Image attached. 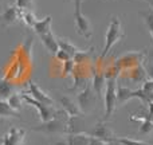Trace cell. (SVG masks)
<instances>
[{
  "mask_svg": "<svg viewBox=\"0 0 153 145\" xmlns=\"http://www.w3.org/2000/svg\"><path fill=\"white\" fill-rule=\"evenodd\" d=\"M20 19L23 20V23L26 24L27 27H30V28H32L34 27V24L36 23V16H35V12L34 11H22V16Z\"/></svg>",
  "mask_w": 153,
  "mask_h": 145,
  "instance_id": "cell-22",
  "label": "cell"
},
{
  "mask_svg": "<svg viewBox=\"0 0 153 145\" xmlns=\"http://www.w3.org/2000/svg\"><path fill=\"white\" fill-rule=\"evenodd\" d=\"M140 15H141V18H143L144 24H145V27L148 28L149 35H151V38L153 40V10L149 8L148 11H143V12H140Z\"/></svg>",
  "mask_w": 153,
  "mask_h": 145,
  "instance_id": "cell-21",
  "label": "cell"
},
{
  "mask_svg": "<svg viewBox=\"0 0 153 145\" xmlns=\"http://www.w3.org/2000/svg\"><path fill=\"white\" fill-rule=\"evenodd\" d=\"M124 36H125V32H124V30H122V24H121L120 18L118 16L111 18L110 24H109L108 31H106V35H105V46H103L102 54H101V59L105 58V57L110 53L113 46L116 45V43H118Z\"/></svg>",
  "mask_w": 153,
  "mask_h": 145,
  "instance_id": "cell-2",
  "label": "cell"
},
{
  "mask_svg": "<svg viewBox=\"0 0 153 145\" xmlns=\"http://www.w3.org/2000/svg\"><path fill=\"white\" fill-rule=\"evenodd\" d=\"M148 3H149V5H151V8L153 10V0H148Z\"/></svg>",
  "mask_w": 153,
  "mask_h": 145,
  "instance_id": "cell-38",
  "label": "cell"
},
{
  "mask_svg": "<svg viewBox=\"0 0 153 145\" xmlns=\"http://www.w3.org/2000/svg\"><path fill=\"white\" fill-rule=\"evenodd\" d=\"M7 102L10 103V106L12 109H15V110H20L22 105H23V98H22L20 93H13L11 97L7 98Z\"/></svg>",
  "mask_w": 153,
  "mask_h": 145,
  "instance_id": "cell-23",
  "label": "cell"
},
{
  "mask_svg": "<svg viewBox=\"0 0 153 145\" xmlns=\"http://www.w3.org/2000/svg\"><path fill=\"white\" fill-rule=\"evenodd\" d=\"M5 118H20V113L11 108L7 100H0V120Z\"/></svg>",
  "mask_w": 153,
  "mask_h": 145,
  "instance_id": "cell-16",
  "label": "cell"
},
{
  "mask_svg": "<svg viewBox=\"0 0 153 145\" xmlns=\"http://www.w3.org/2000/svg\"><path fill=\"white\" fill-rule=\"evenodd\" d=\"M144 59H145V53L144 51H130V53L124 54L122 57H120L116 61V70L118 73L121 71H129L133 67L138 66V65H143Z\"/></svg>",
  "mask_w": 153,
  "mask_h": 145,
  "instance_id": "cell-3",
  "label": "cell"
},
{
  "mask_svg": "<svg viewBox=\"0 0 153 145\" xmlns=\"http://www.w3.org/2000/svg\"><path fill=\"white\" fill-rule=\"evenodd\" d=\"M51 23H53V16L48 15L42 20H36V23L34 24V27L31 30H34L35 34H38L40 36V35L47 34V32L51 31Z\"/></svg>",
  "mask_w": 153,
  "mask_h": 145,
  "instance_id": "cell-15",
  "label": "cell"
},
{
  "mask_svg": "<svg viewBox=\"0 0 153 145\" xmlns=\"http://www.w3.org/2000/svg\"><path fill=\"white\" fill-rule=\"evenodd\" d=\"M145 58L148 59V62H153V47H152V48H149V50L146 51Z\"/></svg>",
  "mask_w": 153,
  "mask_h": 145,
  "instance_id": "cell-35",
  "label": "cell"
},
{
  "mask_svg": "<svg viewBox=\"0 0 153 145\" xmlns=\"http://www.w3.org/2000/svg\"><path fill=\"white\" fill-rule=\"evenodd\" d=\"M108 145H124V144H121V143H120V141L116 138V140H113V141H110V143H108Z\"/></svg>",
  "mask_w": 153,
  "mask_h": 145,
  "instance_id": "cell-37",
  "label": "cell"
},
{
  "mask_svg": "<svg viewBox=\"0 0 153 145\" xmlns=\"http://www.w3.org/2000/svg\"><path fill=\"white\" fill-rule=\"evenodd\" d=\"M28 94L31 95L34 100L39 101V102L45 103V105H48V106H54V100L47 94L45 93L39 86H38L35 82H30L28 85Z\"/></svg>",
  "mask_w": 153,
  "mask_h": 145,
  "instance_id": "cell-12",
  "label": "cell"
},
{
  "mask_svg": "<svg viewBox=\"0 0 153 145\" xmlns=\"http://www.w3.org/2000/svg\"><path fill=\"white\" fill-rule=\"evenodd\" d=\"M141 90H143L145 94L152 93L153 91V79H146V81L143 83V86H141Z\"/></svg>",
  "mask_w": 153,
  "mask_h": 145,
  "instance_id": "cell-29",
  "label": "cell"
},
{
  "mask_svg": "<svg viewBox=\"0 0 153 145\" xmlns=\"http://www.w3.org/2000/svg\"><path fill=\"white\" fill-rule=\"evenodd\" d=\"M55 57H56V58H58L61 62H65V61H67V59H71L69 54L65 53V51H62V50H58V51H56Z\"/></svg>",
  "mask_w": 153,
  "mask_h": 145,
  "instance_id": "cell-30",
  "label": "cell"
},
{
  "mask_svg": "<svg viewBox=\"0 0 153 145\" xmlns=\"http://www.w3.org/2000/svg\"><path fill=\"white\" fill-rule=\"evenodd\" d=\"M86 135H89L90 137L98 138L101 141H105V143H110V141L116 140L117 136L113 133V130L106 125L105 121H100L94 125L90 130H87Z\"/></svg>",
  "mask_w": 153,
  "mask_h": 145,
  "instance_id": "cell-7",
  "label": "cell"
},
{
  "mask_svg": "<svg viewBox=\"0 0 153 145\" xmlns=\"http://www.w3.org/2000/svg\"><path fill=\"white\" fill-rule=\"evenodd\" d=\"M20 16H22L20 8H18L16 5H11L0 15V24H1V27L13 26V24H16L20 20Z\"/></svg>",
  "mask_w": 153,
  "mask_h": 145,
  "instance_id": "cell-10",
  "label": "cell"
},
{
  "mask_svg": "<svg viewBox=\"0 0 153 145\" xmlns=\"http://www.w3.org/2000/svg\"><path fill=\"white\" fill-rule=\"evenodd\" d=\"M146 105H148V114H146V116L151 120H153V102H149V103H146Z\"/></svg>",
  "mask_w": 153,
  "mask_h": 145,
  "instance_id": "cell-34",
  "label": "cell"
},
{
  "mask_svg": "<svg viewBox=\"0 0 153 145\" xmlns=\"http://www.w3.org/2000/svg\"><path fill=\"white\" fill-rule=\"evenodd\" d=\"M129 78L132 79L134 83H144L146 81V71L144 65H138V66L133 67L132 70H129Z\"/></svg>",
  "mask_w": 153,
  "mask_h": 145,
  "instance_id": "cell-18",
  "label": "cell"
},
{
  "mask_svg": "<svg viewBox=\"0 0 153 145\" xmlns=\"http://www.w3.org/2000/svg\"><path fill=\"white\" fill-rule=\"evenodd\" d=\"M105 86H106L105 71H98V70H94V73H93L91 87H93L94 93L98 95V97H102V93L105 91Z\"/></svg>",
  "mask_w": 153,
  "mask_h": 145,
  "instance_id": "cell-13",
  "label": "cell"
},
{
  "mask_svg": "<svg viewBox=\"0 0 153 145\" xmlns=\"http://www.w3.org/2000/svg\"><path fill=\"white\" fill-rule=\"evenodd\" d=\"M73 4H74V13H81L82 0H73Z\"/></svg>",
  "mask_w": 153,
  "mask_h": 145,
  "instance_id": "cell-32",
  "label": "cell"
},
{
  "mask_svg": "<svg viewBox=\"0 0 153 145\" xmlns=\"http://www.w3.org/2000/svg\"><path fill=\"white\" fill-rule=\"evenodd\" d=\"M39 38H40V42H42L43 46L46 47V50H47L50 54L55 55L56 51L59 50V47H58V38H55V35L53 34V31L40 35Z\"/></svg>",
  "mask_w": 153,
  "mask_h": 145,
  "instance_id": "cell-14",
  "label": "cell"
},
{
  "mask_svg": "<svg viewBox=\"0 0 153 145\" xmlns=\"http://www.w3.org/2000/svg\"><path fill=\"white\" fill-rule=\"evenodd\" d=\"M74 23H75V30L76 34L86 38H91L93 35V30H91V24H90L89 19L83 15V13H74Z\"/></svg>",
  "mask_w": 153,
  "mask_h": 145,
  "instance_id": "cell-9",
  "label": "cell"
},
{
  "mask_svg": "<svg viewBox=\"0 0 153 145\" xmlns=\"http://www.w3.org/2000/svg\"><path fill=\"white\" fill-rule=\"evenodd\" d=\"M1 1H3V0H0V3H1Z\"/></svg>",
  "mask_w": 153,
  "mask_h": 145,
  "instance_id": "cell-39",
  "label": "cell"
},
{
  "mask_svg": "<svg viewBox=\"0 0 153 145\" xmlns=\"http://www.w3.org/2000/svg\"><path fill=\"white\" fill-rule=\"evenodd\" d=\"M117 140L124 145H149L144 141L140 140H134V138H129V137H117Z\"/></svg>",
  "mask_w": 153,
  "mask_h": 145,
  "instance_id": "cell-28",
  "label": "cell"
},
{
  "mask_svg": "<svg viewBox=\"0 0 153 145\" xmlns=\"http://www.w3.org/2000/svg\"><path fill=\"white\" fill-rule=\"evenodd\" d=\"M26 136H27L26 129L18 128V126H12L0 138V141H1V145H24Z\"/></svg>",
  "mask_w": 153,
  "mask_h": 145,
  "instance_id": "cell-8",
  "label": "cell"
},
{
  "mask_svg": "<svg viewBox=\"0 0 153 145\" xmlns=\"http://www.w3.org/2000/svg\"><path fill=\"white\" fill-rule=\"evenodd\" d=\"M58 101H59V103H61L62 109L65 110V113H66L69 117L85 116V114H82V112H81V109H79L78 103H76L73 98L67 97V95H59Z\"/></svg>",
  "mask_w": 153,
  "mask_h": 145,
  "instance_id": "cell-11",
  "label": "cell"
},
{
  "mask_svg": "<svg viewBox=\"0 0 153 145\" xmlns=\"http://www.w3.org/2000/svg\"><path fill=\"white\" fill-rule=\"evenodd\" d=\"M15 85L10 81L8 78H1L0 79V100H7L8 97L15 93Z\"/></svg>",
  "mask_w": 153,
  "mask_h": 145,
  "instance_id": "cell-17",
  "label": "cell"
},
{
  "mask_svg": "<svg viewBox=\"0 0 153 145\" xmlns=\"http://www.w3.org/2000/svg\"><path fill=\"white\" fill-rule=\"evenodd\" d=\"M76 101H78L76 103H78L82 114H89L90 112L94 109L95 102H97V94L94 93L91 85H86V86L78 93Z\"/></svg>",
  "mask_w": 153,
  "mask_h": 145,
  "instance_id": "cell-6",
  "label": "cell"
},
{
  "mask_svg": "<svg viewBox=\"0 0 153 145\" xmlns=\"http://www.w3.org/2000/svg\"><path fill=\"white\" fill-rule=\"evenodd\" d=\"M58 47H59V50L69 54L70 58H74L75 54H78L81 51V48H78L69 39H65V38H58Z\"/></svg>",
  "mask_w": 153,
  "mask_h": 145,
  "instance_id": "cell-19",
  "label": "cell"
},
{
  "mask_svg": "<svg viewBox=\"0 0 153 145\" xmlns=\"http://www.w3.org/2000/svg\"><path fill=\"white\" fill-rule=\"evenodd\" d=\"M89 145H108V143H105V141H101V140H98V138H94V137H90Z\"/></svg>",
  "mask_w": 153,
  "mask_h": 145,
  "instance_id": "cell-33",
  "label": "cell"
},
{
  "mask_svg": "<svg viewBox=\"0 0 153 145\" xmlns=\"http://www.w3.org/2000/svg\"><path fill=\"white\" fill-rule=\"evenodd\" d=\"M15 5L22 11H34V0H16Z\"/></svg>",
  "mask_w": 153,
  "mask_h": 145,
  "instance_id": "cell-27",
  "label": "cell"
},
{
  "mask_svg": "<svg viewBox=\"0 0 153 145\" xmlns=\"http://www.w3.org/2000/svg\"><path fill=\"white\" fill-rule=\"evenodd\" d=\"M153 132V121L146 116V118L144 121H141L140 125V133L141 135H148V133Z\"/></svg>",
  "mask_w": 153,
  "mask_h": 145,
  "instance_id": "cell-26",
  "label": "cell"
},
{
  "mask_svg": "<svg viewBox=\"0 0 153 145\" xmlns=\"http://www.w3.org/2000/svg\"><path fill=\"white\" fill-rule=\"evenodd\" d=\"M51 145H69V144H67L66 138H58V140H55Z\"/></svg>",
  "mask_w": 153,
  "mask_h": 145,
  "instance_id": "cell-36",
  "label": "cell"
},
{
  "mask_svg": "<svg viewBox=\"0 0 153 145\" xmlns=\"http://www.w3.org/2000/svg\"><path fill=\"white\" fill-rule=\"evenodd\" d=\"M31 130L43 133L46 136H63L67 133V124L62 120L53 118L47 122H42L39 126H32Z\"/></svg>",
  "mask_w": 153,
  "mask_h": 145,
  "instance_id": "cell-5",
  "label": "cell"
},
{
  "mask_svg": "<svg viewBox=\"0 0 153 145\" xmlns=\"http://www.w3.org/2000/svg\"><path fill=\"white\" fill-rule=\"evenodd\" d=\"M22 98H23L24 102H27V105L32 106V108H35L38 110V114H39V118L42 122H47L50 121V120L55 118L56 114H58V112L54 109V106H48V105H45V103L39 102V101L34 100V98L31 97V95L28 94V93L23 91L20 93Z\"/></svg>",
  "mask_w": 153,
  "mask_h": 145,
  "instance_id": "cell-4",
  "label": "cell"
},
{
  "mask_svg": "<svg viewBox=\"0 0 153 145\" xmlns=\"http://www.w3.org/2000/svg\"><path fill=\"white\" fill-rule=\"evenodd\" d=\"M94 48H89V50H81L78 54H75L74 55V62L75 65H79V63H85V62H87L90 59V57H91V53Z\"/></svg>",
  "mask_w": 153,
  "mask_h": 145,
  "instance_id": "cell-24",
  "label": "cell"
},
{
  "mask_svg": "<svg viewBox=\"0 0 153 145\" xmlns=\"http://www.w3.org/2000/svg\"><path fill=\"white\" fill-rule=\"evenodd\" d=\"M106 86L103 91V101H105V117L103 121H109L111 116L114 114L117 108V77L118 73L114 74H106Z\"/></svg>",
  "mask_w": 153,
  "mask_h": 145,
  "instance_id": "cell-1",
  "label": "cell"
},
{
  "mask_svg": "<svg viewBox=\"0 0 153 145\" xmlns=\"http://www.w3.org/2000/svg\"><path fill=\"white\" fill-rule=\"evenodd\" d=\"M152 121H153V120H152Z\"/></svg>",
  "mask_w": 153,
  "mask_h": 145,
  "instance_id": "cell-40",
  "label": "cell"
},
{
  "mask_svg": "<svg viewBox=\"0 0 153 145\" xmlns=\"http://www.w3.org/2000/svg\"><path fill=\"white\" fill-rule=\"evenodd\" d=\"M145 71H146V75L149 77V79H153V62H148L145 63Z\"/></svg>",
  "mask_w": 153,
  "mask_h": 145,
  "instance_id": "cell-31",
  "label": "cell"
},
{
  "mask_svg": "<svg viewBox=\"0 0 153 145\" xmlns=\"http://www.w3.org/2000/svg\"><path fill=\"white\" fill-rule=\"evenodd\" d=\"M66 140L69 145H89L90 136L86 133H70Z\"/></svg>",
  "mask_w": 153,
  "mask_h": 145,
  "instance_id": "cell-20",
  "label": "cell"
},
{
  "mask_svg": "<svg viewBox=\"0 0 153 145\" xmlns=\"http://www.w3.org/2000/svg\"><path fill=\"white\" fill-rule=\"evenodd\" d=\"M62 66H63V69H62V77H70V75H73V73H74V70H75V62H74V59H67V61H65V62H62Z\"/></svg>",
  "mask_w": 153,
  "mask_h": 145,
  "instance_id": "cell-25",
  "label": "cell"
}]
</instances>
